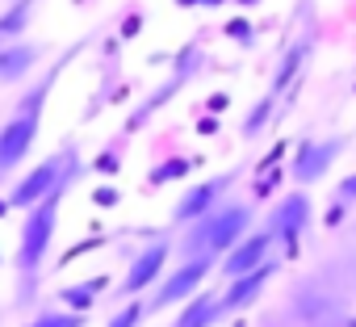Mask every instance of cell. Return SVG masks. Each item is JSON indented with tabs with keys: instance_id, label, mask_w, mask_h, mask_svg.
I'll use <instances>...</instances> for the list:
<instances>
[{
	"instance_id": "484cf974",
	"label": "cell",
	"mask_w": 356,
	"mask_h": 327,
	"mask_svg": "<svg viewBox=\"0 0 356 327\" xmlns=\"http://www.w3.org/2000/svg\"><path fill=\"white\" fill-rule=\"evenodd\" d=\"M176 5H181V9H202L206 0H176Z\"/></svg>"
},
{
	"instance_id": "8fae6325",
	"label": "cell",
	"mask_w": 356,
	"mask_h": 327,
	"mask_svg": "<svg viewBox=\"0 0 356 327\" xmlns=\"http://www.w3.org/2000/svg\"><path fill=\"white\" fill-rule=\"evenodd\" d=\"M277 239H273V231L264 227V231H256V235H243L222 260H218V269H222V277L231 281V277H239V273H252V269H260L264 260H268V248H273Z\"/></svg>"
},
{
	"instance_id": "3957f363",
	"label": "cell",
	"mask_w": 356,
	"mask_h": 327,
	"mask_svg": "<svg viewBox=\"0 0 356 327\" xmlns=\"http://www.w3.org/2000/svg\"><path fill=\"white\" fill-rule=\"evenodd\" d=\"M55 80H59V72H51L47 80H38V84L22 97V105L13 109V118L0 126V173L17 168V164L30 155V147H34V138H38V126H42V105H47Z\"/></svg>"
},
{
	"instance_id": "9a60e30c",
	"label": "cell",
	"mask_w": 356,
	"mask_h": 327,
	"mask_svg": "<svg viewBox=\"0 0 356 327\" xmlns=\"http://www.w3.org/2000/svg\"><path fill=\"white\" fill-rule=\"evenodd\" d=\"M218 319H227V306H222V294H193V302L176 314L172 327H214Z\"/></svg>"
},
{
	"instance_id": "7a4b0ae2",
	"label": "cell",
	"mask_w": 356,
	"mask_h": 327,
	"mask_svg": "<svg viewBox=\"0 0 356 327\" xmlns=\"http://www.w3.org/2000/svg\"><path fill=\"white\" fill-rule=\"evenodd\" d=\"M252 206H243V202H227V206H214L206 218H197V223H189V235H185V244H181V256L185 260H193V256H214V260H222L248 231H252Z\"/></svg>"
},
{
	"instance_id": "7c38bea8",
	"label": "cell",
	"mask_w": 356,
	"mask_h": 327,
	"mask_svg": "<svg viewBox=\"0 0 356 327\" xmlns=\"http://www.w3.org/2000/svg\"><path fill=\"white\" fill-rule=\"evenodd\" d=\"M273 273H277V260H264L260 269L231 277V281H227V289H222V306H227V314H235V310L252 306V302L264 294V285H268V277H273Z\"/></svg>"
},
{
	"instance_id": "f1b7e54d",
	"label": "cell",
	"mask_w": 356,
	"mask_h": 327,
	"mask_svg": "<svg viewBox=\"0 0 356 327\" xmlns=\"http://www.w3.org/2000/svg\"><path fill=\"white\" fill-rule=\"evenodd\" d=\"M239 5H256V0H239Z\"/></svg>"
},
{
	"instance_id": "ffe728a7",
	"label": "cell",
	"mask_w": 356,
	"mask_h": 327,
	"mask_svg": "<svg viewBox=\"0 0 356 327\" xmlns=\"http://www.w3.org/2000/svg\"><path fill=\"white\" fill-rule=\"evenodd\" d=\"M84 323H88V319H84L80 310H72V314H55V310H51V314H34L26 327H84Z\"/></svg>"
},
{
	"instance_id": "d4e9b609",
	"label": "cell",
	"mask_w": 356,
	"mask_h": 327,
	"mask_svg": "<svg viewBox=\"0 0 356 327\" xmlns=\"http://www.w3.org/2000/svg\"><path fill=\"white\" fill-rule=\"evenodd\" d=\"M118 202V189H97V206H113Z\"/></svg>"
},
{
	"instance_id": "4316f807",
	"label": "cell",
	"mask_w": 356,
	"mask_h": 327,
	"mask_svg": "<svg viewBox=\"0 0 356 327\" xmlns=\"http://www.w3.org/2000/svg\"><path fill=\"white\" fill-rule=\"evenodd\" d=\"M218 5H227V0H206V5H202V9H218Z\"/></svg>"
},
{
	"instance_id": "5bb4252c",
	"label": "cell",
	"mask_w": 356,
	"mask_h": 327,
	"mask_svg": "<svg viewBox=\"0 0 356 327\" xmlns=\"http://www.w3.org/2000/svg\"><path fill=\"white\" fill-rule=\"evenodd\" d=\"M38 55H42V47H38V42H22V38L5 42V47H0V84L22 80V76L38 63Z\"/></svg>"
},
{
	"instance_id": "603a6c76",
	"label": "cell",
	"mask_w": 356,
	"mask_h": 327,
	"mask_svg": "<svg viewBox=\"0 0 356 327\" xmlns=\"http://www.w3.org/2000/svg\"><path fill=\"white\" fill-rule=\"evenodd\" d=\"M343 218H348V202H343V198H335V202L327 206V214H323V223H327V227H339Z\"/></svg>"
},
{
	"instance_id": "d6986e66",
	"label": "cell",
	"mask_w": 356,
	"mask_h": 327,
	"mask_svg": "<svg viewBox=\"0 0 356 327\" xmlns=\"http://www.w3.org/2000/svg\"><path fill=\"white\" fill-rule=\"evenodd\" d=\"M26 26H30V0H17V5L0 17V38H22Z\"/></svg>"
},
{
	"instance_id": "ac0fdd59",
	"label": "cell",
	"mask_w": 356,
	"mask_h": 327,
	"mask_svg": "<svg viewBox=\"0 0 356 327\" xmlns=\"http://www.w3.org/2000/svg\"><path fill=\"white\" fill-rule=\"evenodd\" d=\"M189 168H193V159H185V155H172V159H163L159 168H151V185H168V181H185L189 177Z\"/></svg>"
},
{
	"instance_id": "30bf717a",
	"label": "cell",
	"mask_w": 356,
	"mask_h": 327,
	"mask_svg": "<svg viewBox=\"0 0 356 327\" xmlns=\"http://www.w3.org/2000/svg\"><path fill=\"white\" fill-rule=\"evenodd\" d=\"M168 252H172V244H168V239H155V244H147V248H143V252L130 260V273H126V281H122V289H118V294H126V298H138L143 289H151V285L163 277Z\"/></svg>"
},
{
	"instance_id": "7402d4cb",
	"label": "cell",
	"mask_w": 356,
	"mask_h": 327,
	"mask_svg": "<svg viewBox=\"0 0 356 327\" xmlns=\"http://www.w3.org/2000/svg\"><path fill=\"white\" fill-rule=\"evenodd\" d=\"M227 38H235L239 47H256V34H252V22L248 17H231L227 22Z\"/></svg>"
},
{
	"instance_id": "277c9868",
	"label": "cell",
	"mask_w": 356,
	"mask_h": 327,
	"mask_svg": "<svg viewBox=\"0 0 356 327\" xmlns=\"http://www.w3.org/2000/svg\"><path fill=\"white\" fill-rule=\"evenodd\" d=\"M63 181H80V151H76V147H59L55 155H47L26 181L13 185L9 202H13L17 210H30L34 202H42V198H47L51 189H59Z\"/></svg>"
},
{
	"instance_id": "5b68a950",
	"label": "cell",
	"mask_w": 356,
	"mask_h": 327,
	"mask_svg": "<svg viewBox=\"0 0 356 327\" xmlns=\"http://www.w3.org/2000/svg\"><path fill=\"white\" fill-rule=\"evenodd\" d=\"M343 151H348V138H343V134H331V138H318V143H310V138L298 143V151H293V159H289V181L302 185V189L318 185Z\"/></svg>"
},
{
	"instance_id": "2e32d148",
	"label": "cell",
	"mask_w": 356,
	"mask_h": 327,
	"mask_svg": "<svg viewBox=\"0 0 356 327\" xmlns=\"http://www.w3.org/2000/svg\"><path fill=\"white\" fill-rule=\"evenodd\" d=\"M105 281H109V277H92V281H84V285H67V289H59V302L72 306V310H80V314H88L92 302H97V294L105 289Z\"/></svg>"
},
{
	"instance_id": "ba28073f",
	"label": "cell",
	"mask_w": 356,
	"mask_h": 327,
	"mask_svg": "<svg viewBox=\"0 0 356 327\" xmlns=\"http://www.w3.org/2000/svg\"><path fill=\"white\" fill-rule=\"evenodd\" d=\"M197 67H202V51H197V47H185L181 55H176V67H172V76L163 80V88H155V93H151V97H147V101L134 109V118H130V130H138V126H143V122H147V118H151L159 105H168L176 93L185 88V80H189Z\"/></svg>"
},
{
	"instance_id": "83f0119b",
	"label": "cell",
	"mask_w": 356,
	"mask_h": 327,
	"mask_svg": "<svg viewBox=\"0 0 356 327\" xmlns=\"http://www.w3.org/2000/svg\"><path fill=\"white\" fill-rule=\"evenodd\" d=\"M9 206H13V202H0V214H5V210H9Z\"/></svg>"
},
{
	"instance_id": "e0dca14e",
	"label": "cell",
	"mask_w": 356,
	"mask_h": 327,
	"mask_svg": "<svg viewBox=\"0 0 356 327\" xmlns=\"http://www.w3.org/2000/svg\"><path fill=\"white\" fill-rule=\"evenodd\" d=\"M273 113H277V93H268V97H260V101L252 105V113H248V118H243V126H239V130H243V138H256V134L273 122Z\"/></svg>"
},
{
	"instance_id": "6da1fadb",
	"label": "cell",
	"mask_w": 356,
	"mask_h": 327,
	"mask_svg": "<svg viewBox=\"0 0 356 327\" xmlns=\"http://www.w3.org/2000/svg\"><path fill=\"white\" fill-rule=\"evenodd\" d=\"M72 189V181H63L59 189H51L42 202L30 206L26 223H22V239H17V273H22V285H17V302H30L34 298V281H38V269L55 244V231H59V206H63V193Z\"/></svg>"
},
{
	"instance_id": "cb8c5ba5",
	"label": "cell",
	"mask_w": 356,
	"mask_h": 327,
	"mask_svg": "<svg viewBox=\"0 0 356 327\" xmlns=\"http://www.w3.org/2000/svg\"><path fill=\"white\" fill-rule=\"evenodd\" d=\"M335 198H343V202H356V173L339 181V189H335Z\"/></svg>"
},
{
	"instance_id": "52a82bcc",
	"label": "cell",
	"mask_w": 356,
	"mask_h": 327,
	"mask_svg": "<svg viewBox=\"0 0 356 327\" xmlns=\"http://www.w3.org/2000/svg\"><path fill=\"white\" fill-rule=\"evenodd\" d=\"M210 269H214V256H193V260H185L172 277H163V285L155 289V298H151L147 306H151V310H168V306H176V302L193 298V294L202 289V281L210 277Z\"/></svg>"
},
{
	"instance_id": "8992f818",
	"label": "cell",
	"mask_w": 356,
	"mask_h": 327,
	"mask_svg": "<svg viewBox=\"0 0 356 327\" xmlns=\"http://www.w3.org/2000/svg\"><path fill=\"white\" fill-rule=\"evenodd\" d=\"M310 218H314V206H310V193L298 185L293 193H285L277 206H273V214H268V231H273V239L293 256L298 252V239H302V231L310 227Z\"/></svg>"
},
{
	"instance_id": "4fadbf2b",
	"label": "cell",
	"mask_w": 356,
	"mask_h": 327,
	"mask_svg": "<svg viewBox=\"0 0 356 327\" xmlns=\"http://www.w3.org/2000/svg\"><path fill=\"white\" fill-rule=\"evenodd\" d=\"M310 51H314V38H298V42H289L285 55H281V63H277V72H273V88H268V93H277V97L289 93V88L298 84V76H302Z\"/></svg>"
},
{
	"instance_id": "44dd1931",
	"label": "cell",
	"mask_w": 356,
	"mask_h": 327,
	"mask_svg": "<svg viewBox=\"0 0 356 327\" xmlns=\"http://www.w3.org/2000/svg\"><path fill=\"white\" fill-rule=\"evenodd\" d=\"M147 310H151L147 302H126V306H122V310H118V314L109 319V327H138Z\"/></svg>"
},
{
	"instance_id": "9c48e42d",
	"label": "cell",
	"mask_w": 356,
	"mask_h": 327,
	"mask_svg": "<svg viewBox=\"0 0 356 327\" xmlns=\"http://www.w3.org/2000/svg\"><path fill=\"white\" fill-rule=\"evenodd\" d=\"M231 181H235V173H227V177H210V181H197V185H193L181 202H176L172 223H176V227H189V223L206 218V214L222 202V193L231 189Z\"/></svg>"
}]
</instances>
